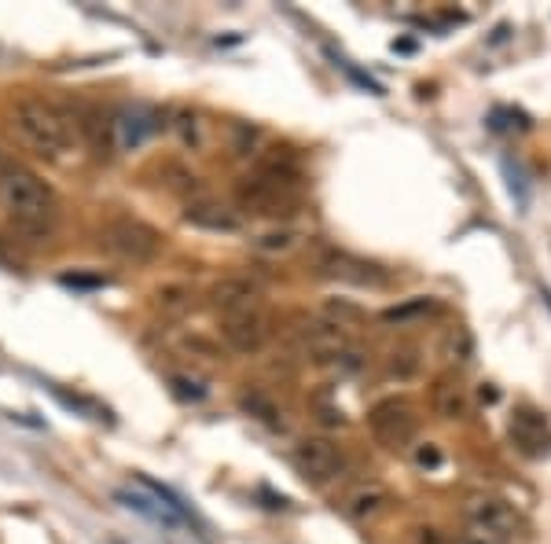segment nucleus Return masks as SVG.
<instances>
[{
	"instance_id": "nucleus-1",
	"label": "nucleus",
	"mask_w": 551,
	"mask_h": 544,
	"mask_svg": "<svg viewBox=\"0 0 551 544\" xmlns=\"http://www.w3.org/2000/svg\"><path fill=\"white\" fill-rule=\"evenodd\" d=\"M12 125L15 133L23 136L37 155H45V159H63L78 144V122H70V114L59 111L56 103L23 100L15 107Z\"/></svg>"
},
{
	"instance_id": "nucleus-2",
	"label": "nucleus",
	"mask_w": 551,
	"mask_h": 544,
	"mask_svg": "<svg viewBox=\"0 0 551 544\" xmlns=\"http://www.w3.org/2000/svg\"><path fill=\"white\" fill-rule=\"evenodd\" d=\"M0 203L26 232H48L56 225V195L37 173L23 166H8L0 173Z\"/></svg>"
},
{
	"instance_id": "nucleus-3",
	"label": "nucleus",
	"mask_w": 551,
	"mask_h": 544,
	"mask_svg": "<svg viewBox=\"0 0 551 544\" xmlns=\"http://www.w3.org/2000/svg\"><path fill=\"white\" fill-rule=\"evenodd\" d=\"M236 199L254 217H291L298 206V184L269 170H254L236 184Z\"/></svg>"
},
{
	"instance_id": "nucleus-4",
	"label": "nucleus",
	"mask_w": 551,
	"mask_h": 544,
	"mask_svg": "<svg viewBox=\"0 0 551 544\" xmlns=\"http://www.w3.org/2000/svg\"><path fill=\"white\" fill-rule=\"evenodd\" d=\"M100 247L129 265H147L162 254V232L140 217H114L100 228Z\"/></svg>"
},
{
	"instance_id": "nucleus-5",
	"label": "nucleus",
	"mask_w": 551,
	"mask_h": 544,
	"mask_svg": "<svg viewBox=\"0 0 551 544\" xmlns=\"http://www.w3.org/2000/svg\"><path fill=\"white\" fill-rule=\"evenodd\" d=\"M368 427H372L375 442L386 449H408L419 434V416L416 408L401 401V397H386L368 412Z\"/></svg>"
},
{
	"instance_id": "nucleus-6",
	"label": "nucleus",
	"mask_w": 551,
	"mask_h": 544,
	"mask_svg": "<svg viewBox=\"0 0 551 544\" xmlns=\"http://www.w3.org/2000/svg\"><path fill=\"white\" fill-rule=\"evenodd\" d=\"M291 464L309 486H327V482H335L342 475L346 456L331 438H302L291 449Z\"/></svg>"
},
{
	"instance_id": "nucleus-7",
	"label": "nucleus",
	"mask_w": 551,
	"mask_h": 544,
	"mask_svg": "<svg viewBox=\"0 0 551 544\" xmlns=\"http://www.w3.org/2000/svg\"><path fill=\"white\" fill-rule=\"evenodd\" d=\"M298 346H302L313 361L320 364H335L338 357L346 350H353V339H349V331L335 328V324H327L324 317H316V320H302L298 324Z\"/></svg>"
},
{
	"instance_id": "nucleus-8",
	"label": "nucleus",
	"mask_w": 551,
	"mask_h": 544,
	"mask_svg": "<svg viewBox=\"0 0 551 544\" xmlns=\"http://www.w3.org/2000/svg\"><path fill=\"white\" fill-rule=\"evenodd\" d=\"M320 272L338 280V284H353V287H386L390 284V272H383L375 261L353 258L346 250H324L320 258Z\"/></svg>"
},
{
	"instance_id": "nucleus-9",
	"label": "nucleus",
	"mask_w": 551,
	"mask_h": 544,
	"mask_svg": "<svg viewBox=\"0 0 551 544\" xmlns=\"http://www.w3.org/2000/svg\"><path fill=\"white\" fill-rule=\"evenodd\" d=\"M221 339L228 342V350L236 353H258L269 342V320L261 317V309L250 313H236V317H221Z\"/></svg>"
},
{
	"instance_id": "nucleus-10",
	"label": "nucleus",
	"mask_w": 551,
	"mask_h": 544,
	"mask_svg": "<svg viewBox=\"0 0 551 544\" xmlns=\"http://www.w3.org/2000/svg\"><path fill=\"white\" fill-rule=\"evenodd\" d=\"M210 302L221 317H236V313H250L261 302V287L250 276H221L210 287Z\"/></svg>"
},
{
	"instance_id": "nucleus-11",
	"label": "nucleus",
	"mask_w": 551,
	"mask_h": 544,
	"mask_svg": "<svg viewBox=\"0 0 551 544\" xmlns=\"http://www.w3.org/2000/svg\"><path fill=\"white\" fill-rule=\"evenodd\" d=\"M463 515H467V526L493 530V533H500V537H515V530H518V515L504 497L467 500V511H463Z\"/></svg>"
},
{
	"instance_id": "nucleus-12",
	"label": "nucleus",
	"mask_w": 551,
	"mask_h": 544,
	"mask_svg": "<svg viewBox=\"0 0 551 544\" xmlns=\"http://www.w3.org/2000/svg\"><path fill=\"white\" fill-rule=\"evenodd\" d=\"M390 500L394 497H390V489H386L383 482H357L346 497L338 500V511H342L349 522H372L390 508Z\"/></svg>"
},
{
	"instance_id": "nucleus-13",
	"label": "nucleus",
	"mask_w": 551,
	"mask_h": 544,
	"mask_svg": "<svg viewBox=\"0 0 551 544\" xmlns=\"http://www.w3.org/2000/svg\"><path fill=\"white\" fill-rule=\"evenodd\" d=\"M430 408L441 420H463L471 412V394L456 375H438L434 386H430Z\"/></svg>"
},
{
	"instance_id": "nucleus-14",
	"label": "nucleus",
	"mask_w": 551,
	"mask_h": 544,
	"mask_svg": "<svg viewBox=\"0 0 551 544\" xmlns=\"http://www.w3.org/2000/svg\"><path fill=\"white\" fill-rule=\"evenodd\" d=\"M511 438L522 453L529 456H540L548 449V420L540 416L537 408H518L511 416Z\"/></svg>"
},
{
	"instance_id": "nucleus-15",
	"label": "nucleus",
	"mask_w": 551,
	"mask_h": 544,
	"mask_svg": "<svg viewBox=\"0 0 551 544\" xmlns=\"http://www.w3.org/2000/svg\"><path fill=\"white\" fill-rule=\"evenodd\" d=\"M184 221H188L192 228H203V232H239V228H243V221H239L228 206L210 203V199H203V203H188Z\"/></svg>"
},
{
	"instance_id": "nucleus-16",
	"label": "nucleus",
	"mask_w": 551,
	"mask_h": 544,
	"mask_svg": "<svg viewBox=\"0 0 551 544\" xmlns=\"http://www.w3.org/2000/svg\"><path fill=\"white\" fill-rule=\"evenodd\" d=\"M155 129H158V114L151 111V107H129V111H122L118 114V122H114V136H118L122 148L144 144Z\"/></svg>"
},
{
	"instance_id": "nucleus-17",
	"label": "nucleus",
	"mask_w": 551,
	"mask_h": 544,
	"mask_svg": "<svg viewBox=\"0 0 551 544\" xmlns=\"http://www.w3.org/2000/svg\"><path fill=\"white\" fill-rule=\"evenodd\" d=\"M320 317H324L327 324L342 328V331H353L368 320V313H364L357 302H349V298H327L324 306H320Z\"/></svg>"
},
{
	"instance_id": "nucleus-18",
	"label": "nucleus",
	"mask_w": 551,
	"mask_h": 544,
	"mask_svg": "<svg viewBox=\"0 0 551 544\" xmlns=\"http://www.w3.org/2000/svg\"><path fill=\"white\" fill-rule=\"evenodd\" d=\"M438 313V302L434 298H408V302H401V306L386 309L383 320L386 324H397V328H405V324H416V320H427Z\"/></svg>"
},
{
	"instance_id": "nucleus-19",
	"label": "nucleus",
	"mask_w": 551,
	"mask_h": 544,
	"mask_svg": "<svg viewBox=\"0 0 551 544\" xmlns=\"http://www.w3.org/2000/svg\"><path fill=\"white\" fill-rule=\"evenodd\" d=\"M239 405L247 408L254 420H261L265 427H280V408H276V401L272 397H265L261 390H250V394L239 397Z\"/></svg>"
},
{
	"instance_id": "nucleus-20",
	"label": "nucleus",
	"mask_w": 551,
	"mask_h": 544,
	"mask_svg": "<svg viewBox=\"0 0 551 544\" xmlns=\"http://www.w3.org/2000/svg\"><path fill=\"white\" fill-rule=\"evenodd\" d=\"M386 372L397 375V379H412V375L419 372V350H416V346H401V350L390 353Z\"/></svg>"
},
{
	"instance_id": "nucleus-21",
	"label": "nucleus",
	"mask_w": 551,
	"mask_h": 544,
	"mask_svg": "<svg viewBox=\"0 0 551 544\" xmlns=\"http://www.w3.org/2000/svg\"><path fill=\"white\" fill-rule=\"evenodd\" d=\"M294 243H298V232H291V228H280V232H265V236H261L254 247L265 250V254H287Z\"/></svg>"
},
{
	"instance_id": "nucleus-22",
	"label": "nucleus",
	"mask_w": 551,
	"mask_h": 544,
	"mask_svg": "<svg viewBox=\"0 0 551 544\" xmlns=\"http://www.w3.org/2000/svg\"><path fill=\"white\" fill-rule=\"evenodd\" d=\"M449 357L452 361H460V364H467L474 357V339H471V331L467 328H452L449 331Z\"/></svg>"
},
{
	"instance_id": "nucleus-23",
	"label": "nucleus",
	"mask_w": 551,
	"mask_h": 544,
	"mask_svg": "<svg viewBox=\"0 0 551 544\" xmlns=\"http://www.w3.org/2000/svg\"><path fill=\"white\" fill-rule=\"evenodd\" d=\"M158 306L169 309V313H180V309L192 306V291L188 287H162L158 291Z\"/></svg>"
},
{
	"instance_id": "nucleus-24",
	"label": "nucleus",
	"mask_w": 551,
	"mask_h": 544,
	"mask_svg": "<svg viewBox=\"0 0 551 544\" xmlns=\"http://www.w3.org/2000/svg\"><path fill=\"white\" fill-rule=\"evenodd\" d=\"M463 544H511V537H500V533H493V530L467 526V533H463Z\"/></svg>"
},
{
	"instance_id": "nucleus-25",
	"label": "nucleus",
	"mask_w": 551,
	"mask_h": 544,
	"mask_svg": "<svg viewBox=\"0 0 551 544\" xmlns=\"http://www.w3.org/2000/svg\"><path fill=\"white\" fill-rule=\"evenodd\" d=\"M416 467H423V471H438L441 467V449L438 445H419L416 449Z\"/></svg>"
},
{
	"instance_id": "nucleus-26",
	"label": "nucleus",
	"mask_w": 551,
	"mask_h": 544,
	"mask_svg": "<svg viewBox=\"0 0 551 544\" xmlns=\"http://www.w3.org/2000/svg\"><path fill=\"white\" fill-rule=\"evenodd\" d=\"M8 166H12V159H8V151H4V148H0V173H4V170H8Z\"/></svg>"
}]
</instances>
